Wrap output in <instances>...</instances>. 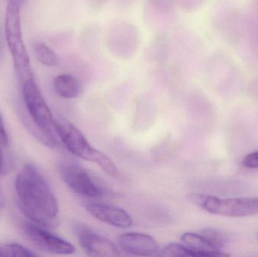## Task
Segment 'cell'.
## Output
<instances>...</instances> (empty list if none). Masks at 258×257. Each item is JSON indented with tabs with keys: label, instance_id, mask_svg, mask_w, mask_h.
I'll return each instance as SVG.
<instances>
[{
	"label": "cell",
	"instance_id": "obj_1",
	"mask_svg": "<svg viewBox=\"0 0 258 257\" xmlns=\"http://www.w3.org/2000/svg\"><path fill=\"white\" fill-rule=\"evenodd\" d=\"M15 187L20 208L26 217L40 226H55L58 202L36 167L24 166L17 175Z\"/></svg>",
	"mask_w": 258,
	"mask_h": 257
},
{
	"label": "cell",
	"instance_id": "obj_2",
	"mask_svg": "<svg viewBox=\"0 0 258 257\" xmlns=\"http://www.w3.org/2000/svg\"><path fill=\"white\" fill-rule=\"evenodd\" d=\"M21 6L8 2L5 16V36L9 52L13 60L14 69L21 84L35 80L30 57L23 39L21 30Z\"/></svg>",
	"mask_w": 258,
	"mask_h": 257
},
{
	"label": "cell",
	"instance_id": "obj_3",
	"mask_svg": "<svg viewBox=\"0 0 258 257\" xmlns=\"http://www.w3.org/2000/svg\"><path fill=\"white\" fill-rule=\"evenodd\" d=\"M54 131L68 151L80 159L98 164L107 175L120 177L117 166L106 154L94 148L77 127L67 122L54 120Z\"/></svg>",
	"mask_w": 258,
	"mask_h": 257
},
{
	"label": "cell",
	"instance_id": "obj_4",
	"mask_svg": "<svg viewBox=\"0 0 258 257\" xmlns=\"http://www.w3.org/2000/svg\"><path fill=\"white\" fill-rule=\"evenodd\" d=\"M21 85L24 104L32 122L43 136L45 143L51 147H54L57 145V140L54 127L55 119L53 117L51 109L35 80L27 81Z\"/></svg>",
	"mask_w": 258,
	"mask_h": 257
},
{
	"label": "cell",
	"instance_id": "obj_5",
	"mask_svg": "<svg viewBox=\"0 0 258 257\" xmlns=\"http://www.w3.org/2000/svg\"><path fill=\"white\" fill-rule=\"evenodd\" d=\"M187 199L203 211L227 217H246L258 214V198L221 199L210 195L191 193Z\"/></svg>",
	"mask_w": 258,
	"mask_h": 257
},
{
	"label": "cell",
	"instance_id": "obj_6",
	"mask_svg": "<svg viewBox=\"0 0 258 257\" xmlns=\"http://www.w3.org/2000/svg\"><path fill=\"white\" fill-rule=\"evenodd\" d=\"M22 230L27 239L42 251L56 255H71L75 253L76 249L72 244L40 226L24 223Z\"/></svg>",
	"mask_w": 258,
	"mask_h": 257
},
{
	"label": "cell",
	"instance_id": "obj_7",
	"mask_svg": "<svg viewBox=\"0 0 258 257\" xmlns=\"http://www.w3.org/2000/svg\"><path fill=\"white\" fill-rule=\"evenodd\" d=\"M63 181L71 190L84 197L100 198L104 190L83 167L77 164H65L61 168Z\"/></svg>",
	"mask_w": 258,
	"mask_h": 257
},
{
	"label": "cell",
	"instance_id": "obj_8",
	"mask_svg": "<svg viewBox=\"0 0 258 257\" xmlns=\"http://www.w3.org/2000/svg\"><path fill=\"white\" fill-rule=\"evenodd\" d=\"M75 235L82 248L89 256L116 257L120 256L119 249L111 241L97 233L84 225H76Z\"/></svg>",
	"mask_w": 258,
	"mask_h": 257
},
{
	"label": "cell",
	"instance_id": "obj_9",
	"mask_svg": "<svg viewBox=\"0 0 258 257\" xmlns=\"http://www.w3.org/2000/svg\"><path fill=\"white\" fill-rule=\"evenodd\" d=\"M118 244L122 251L132 256H157L160 250L153 237L141 232L122 234L118 238Z\"/></svg>",
	"mask_w": 258,
	"mask_h": 257
},
{
	"label": "cell",
	"instance_id": "obj_10",
	"mask_svg": "<svg viewBox=\"0 0 258 257\" xmlns=\"http://www.w3.org/2000/svg\"><path fill=\"white\" fill-rule=\"evenodd\" d=\"M87 212L94 218L119 229H128L133 224L130 214L125 210L114 205L92 203L86 205Z\"/></svg>",
	"mask_w": 258,
	"mask_h": 257
},
{
	"label": "cell",
	"instance_id": "obj_11",
	"mask_svg": "<svg viewBox=\"0 0 258 257\" xmlns=\"http://www.w3.org/2000/svg\"><path fill=\"white\" fill-rule=\"evenodd\" d=\"M182 244L192 253L194 256H228L218 250L200 234L186 232L181 235Z\"/></svg>",
	"mask_w": 258,
	"mask_h": 257
},
{
	"label": "cell",
	"instance_id": "obj_12",
	"mask_svg": "<svg viewBox=\"0 0 258 257\" xmlns=\"http://www.w3.org/2000/svg\"><path fill=\"white\" fill-rule=\"evenodd\" d=\"M54 88L58 95L67 99L77 98L81 92V85L78 80L68 74L56 77L54 80Z\"/></svg>",
	"mask_w": 258,
	"mask_h": 257
},
{
	"label": "cell",
	"instance_id": "obj_13",
	"mask_svg": "<svg viewBox=\"0 0 258 257\" xmlns=\"http://www.w3.org/2000/svg\"><path fill=\"white\" fill-rule=\"evenodd\" d=\"M33 50L38 61L44 66L54 67L58 66L60 63V58L57 53L46 44L40 42H36Z\"/></svg>",
	"mask_w": 258,
	"mask_h": 257
},
{
	"label": "cell",
	"instance_id": "obj_14",
	"mask_svg": "<svg viewBox=\"0 0 258 257\" xmlns=\"http://www.w3.org/2000/svg\"><path fill=\"white\" fill-rule=\"evenodd\" d=\"M199 234L204 237L214 247L222 251L228 241V238L226 236L225 234L218 229H212V228L203 229L199 232Z\"/></svg>",
	"mask_w": 258,
	"mask_h": 257
},
{
	"label": "cell",
	"instance_id": "obj_15",
	"mask_svg": "<svg viewBox=\"0 0 258 257\" xmlns=\"http://www.w3.org/2000/svg\"><path fill=\"white\" fill-rule=\"evenodd\" d=\"M157 256L178 257L194 256V255L183 244L170 243L159 250Z\"/></svg>",
	"mask_w": 258,
	"mask_h": 257
},
{
	"label": "cell",
	"instance_id": "obj_16",
	"mask_svg": "<svg viewBox=\"0 0 258 257\" xmlns=\"http://www.w3.org/2000/svg\"><path fill=\"white\" fill-rule=\"evenodd\" d=\"M37 255L18 244H9L2 247L1 256L32 257Z\"/></svg>",
	"mask_w": 258,
	"mask_h": 257
},
{
	"label": "cell",
	"instance_id": "obj_17",
	"mask_svg": "<svg viewBox=\"0 0 258 257\" xmlns=\"http://www.w3.org/2000/svg\"><path fill=\"white\" fill-rule=\"evenodd\" d=\"M242 164L247 168L258 169V151L247 155L242 160Z\"/></svg>",
	"mask_w": 258,
	"mask_h": 257
},
{
	"label": "cell",
	"instance_id": "obj_18",
	"mask_svg": "<svg viewBox=\"0 0 258 257\" xmlns=\"http://www.w3.org/2000/svg\"><path fill=\"white\" fill-rule=\"evenodd\" d=\"M8 143L7 134H6V129L3 125V121H2L1 116H0V144L3 146H6Z\"/></svg>",
	"mask_w": 258,
	"mask_h": 257
},
{
	"label": "cell",
	"instance_id": "obj_19",
	"mask_svg": "<svg viewBox=\"0 0 258 257\" xmlns=\"http://www.w3.org/2000/svg\"><path fill=\"white\" fill-rule=\"evenodd\" d=\"M3 167V151L0 149V173L2 172Z\"/></svg>",
	"mask_w": 258,
	"mask_h": 257
},
{
	"label": "cell",
	"instance_id": "obj_20",
	"mask_svg": "<svg viewBox=\"0 0 258 257\" xmlns=\"http://www.w3.org/2000/svg\"><path fill=\"white\" fill-rule=\"evenodd\" d=\"M26 0H9V2H13V3H16V4H18V6H22L23 3L25 2Z\"/></svg>",
	"mask_w": 258,
	"mask_h": 257
},
{
	"label": "cell",
	"instance_id": "obj_21",
	"mask_svg": "<svg viewBox=\"0 0 258 257\" xmlns=\"http://www.w3.org/2000/svg\"><path fill=\"white\" fill-rule=\"evenodd\" d=\"M3 54V39H2L1 30H0V59Z\"/></svg>",
	"mask_w": 258,
	"mask_h": 257
},
{
	"label": "cell",
	"instance_id": "obj_22",
	"mask_svg": "<svg viewBox=\"0 0 258 257\" xmlns=\"http://www.w3.org/2000/svg\"><path fill=\"white\" fill-rule=\"evenodd\" d=\"M3 196L2 194L1 190H0V204H3Z\"/></svg>",
	"mask_w": 258,
	"mask_h": 257
},
{
	"label": "cell",
	"instance_id": "obj_23",
	"mask_svg": "<svg viewBox=\"0 0 258 257\" xmlns=\"http://www.w3.org/2000/svg\"><path fill=\"white\" fill-rule=\"evenodd\" d=\"M2 247H0V256H1Z\"/></svg>",
	"mask_w": 258,
	"mask_h": 257
},
{
	"label": "cell",
	"instance_id": "obj_24",
	"mask_svg": "<svg viewBox=\"0 0 258 257\" xmlns=\"http://www.w3.org/2000/svg\"><path fill=\"white\" fill-rule=\"evenodd\" d=\"M257 237H258V235H257Z\"/></svg>",
	"mask_w": 258,
	"mask_h": 257
}]
</instances>
